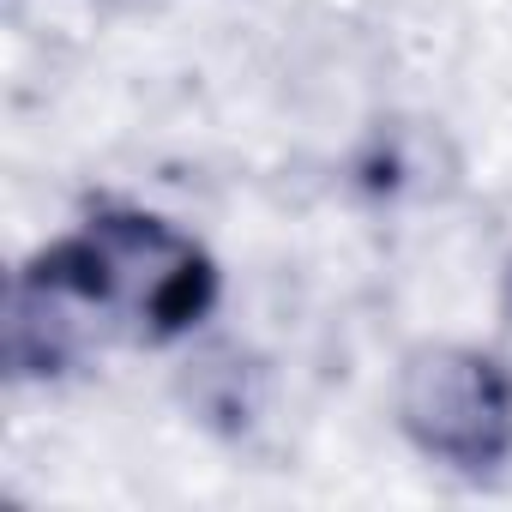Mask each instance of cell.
Returning a JSON list of instances; mask_svg holds the SVG:
<instances>
[{
	"instance_id": "obj_1",
	"label": "cell",
	"mask_w": 512,
	"mask_h": 512,
	"mask_svg": "<svg viewBox=\"0 0 512 512\" xmlns=\"http://www.w3.org/2000/svg\"><path fill=\"white\" fill-rule=\"evenodd\" d=\"M217 302L205 247L163 217L103 211L43 247L19 278V362H67L91 344H169Z\"/></svg>"
},
{
	"instance_id": "obj_2",
	"label": "cell",
	"mask_w": 512,
	"mask_h": 512,
	"mask_svg": "<svg viewBox=\"0 0 512 512\" xmlns=\"http://www.w3.org/2000/svg\"><path fill=\"white\" fill-rule=\"evenodd\" d=\"M398 422L446 470H500L512 458V368L488 350L428 344L404 362Z\"/></svg>"
}]
</instances>
